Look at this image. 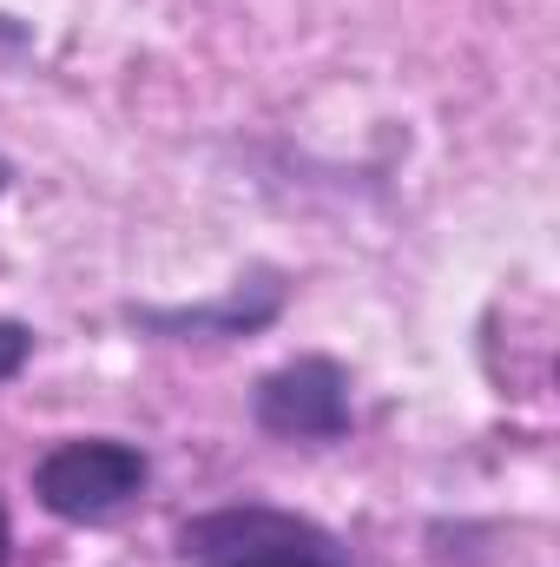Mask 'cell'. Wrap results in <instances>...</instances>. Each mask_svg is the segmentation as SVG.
Masks as SVG:
<instances>
[{
    "mask_svg": "<svg viewBox=\"0 0 560 567\" xmlns=\"http://www.w3.org/2000/svg\"><path fill=\"white\" fill-rule=\"evenodd\" d=\"M27 357H33V330H27V323H13V317H0V383H7V377H20V370H27Z\"/></svg>",
    "mask_w": 560,
    "mask_h": 567,
    "instance_id": "cell-5",
    "label": "cell"
},
{
    "mask_svg": "<svg viewBox=\"0 0 560 567\" xmlns=\"http://www.w3.org/2000/svg\"><path fill=\"white\" fill-rule=\"evenodd\" d=\"M245 290H251V284H238L225 303H205V310H145L139 323L145 330H172V337H205V330H211V337H245V330H265V323L278 317L283 290L271 284L258 303H251Z\"/></svg>",
    "mask_w": 560,
    "mask_h": 567,
    "instance_id": "cell-4",
    "label": "cell"
},
{
    "mask_svg": "<svg viewBox=\"0 0 560 567\" xmlns=\"http://www.w3.org/2000/svg\"><path fill=\"white\" fill-rule=\"evenodd\" d=\"M7 548H13V528H7V508H0V567H7Z\"/></svg>",
    "mask_w": 560,
    "mask_h": 567,
    "instance_id": "cell-6",
    "label": "cell"
},
{
    "mask_svg": "<svg viewBox=\"0 0 560 567\" xmlns=\"http://www.w3.org/2000/svg\"><path fill=\"white\" fill-rule=\"evenodd\" d=\"M185 567H350L336 535L283 508H218L185 522L178 535Z\"/></svg>",
    "mask_w": 560,
    "mask_h": 567,
    "instance_id": "cell-1",
    "label": "cell"
},
{
    "mask_svg": "<svg viewBox=\"0 0 560 567\" xmlns=\"http://www.w3.org/2000/svg\"><path fill=\"white\" fill-rule=\"evenodd\" d=\"M145 482H152V462H145L133 442H113V435L60 442L33 468V495L60 522H113L120 508L139 502Z\"/></svg>",
    "mask_w": 560,
    "mask_h": 567,
    "instance_id": "cell-2",
    "label": "cell"
},
{
    "mask_svg": "<svg viewBox=\"0 0 560 567\" xmlns=\"http://www.w3.org/2000/svg\"><path fill=\"white\" fill-rule=\"evenodd\" d=\"M0 192H7V158H0Z\"/></svg>",
    "mask_w": 560,
    "mask_h": 567,
    "instance_id": "cell-7",
    "label": "cell"
},
{
    "mask_svg": "<svg viewBox=\"0 0 560 567\" xmlns=\"http://www.w3.org/2000/svg\"><path fill=\"white\" fill-rule=\"evenodd\" d=\"M251 416L265 435H283V442H336V435H350V377L330 357L278 363L258 383Z\"/></svg>",
    "mask_w": 560,
    "mask_h": 567,
    "instance_id": "cell-3",
    "label": "cell"
}]
</instances>
